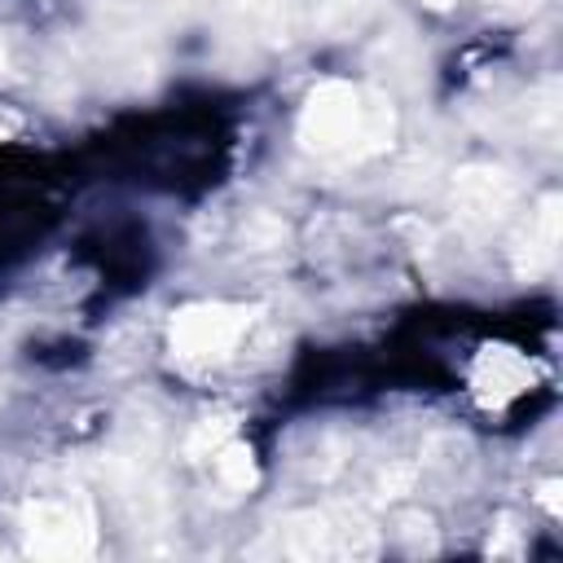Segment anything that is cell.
I'll list each match as a JSON object with an SVG mask.
<instances>
[{
    "label": "cell",
    "instance_id": "6da1fadb",
    "mask_svg": "<svg viewBox=\"0 0 563 563\" xmlns=\"http://www.w3.org/2000/svg\"><path fill=\"white\" fill-rule=\"evenodd\" d=\"M365 97L347 84H325L312 92L308 110H303V145L321 150V154H334V150H352L356 141H369L378 145V128H374V110L361 106Z\"/></svg>",
    "mask_w": 563,
    "mask_h": 563
},
{
    "label": "cell",
    "instance_id": "3957f363",
    "mask_svg": "<svg viewBox=\"0 0 563 563\" xmlns=\"http://www.w3.org/2000/svg\"><path fill=\"white\" fill-rule=\"evenodd\" d=\"M475 383H479L484 391H493V400H506V396H519V391L528 387V365H523V356H515L510 347H488V352L479 356Z\"/></svg>",
    "mask_w": 563,
    "mask_h": 563
},
{
    "label": "cell",
    "instance_id": "7a4b0ae2",
    "mask_svg": "<svg viewBox=\"0 0 563 563\" xmlns=\"http://www.w3.org/2000/svg\"><path fill=\"white\" fill-rule=\"evenodd\" d=\"M251 312L246 308H224V303H202V308H185L172 321V343L180 356L189 361H220L233 352V343L242 339Z\"/></svg>",
    "mask_w": 563,
    "mask_h": 563
},
{
    "label": "cell",
    "instance_id": "277c9868",
    "mask_svg": "<svg viewBox=\"0 0 563 563\" xmlns=\"http://www.w3.org/2000/svg\"><path fill=\"white\" fill-rule=\"evenodd\" d=\"M216 471H220V479H224L229 488H238V493H246V488L255 484V462H251V449H246V444H220V449H216Z\"/></svg>",
    "mask_w": 563,
    "mask_h": 563
},
{
    "label": "cell",
    "instance_id": "5b68a950",
    "mask_svg": "<svg viewBox=\"0 0 563 563\" xmlns=\"http://www.w3.org/2000/svg\"><path fill=\"white\" fill-rule=\"evenodd\" d=\"M13 128H18V123H13V119H4V114H0V141H4V136H9V132H13Z\"/></svg>",
    "mask_w": 563,
    "mask_h": 563
}]
</instances>
